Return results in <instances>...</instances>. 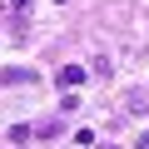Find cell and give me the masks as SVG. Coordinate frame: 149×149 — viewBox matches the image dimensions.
<instances>
[{
  "instance_id": "obj_1",
  "label": "cell",
  "mask_w": 149,
  "mask_h": 149,
  "mask_svg": "<svg viewBox=\"0 0 149 149\" xmlns=\"http://www.w3.org/2000/svg\"><path fill=\"white\" fill-rule=\"evenodd\" d=\"M85 74H90L85 65H60V70H55V85H60V90H80Z\"/></svg>"
},
{
  "instance_id": "obj_2",
  "label": "cell",
  "mask_w": 149,
  "mask_h": 149,
  "mask_svg": "<svg viewBox=\"0 0 149 149\" xmlns=\"http://www.w3.org/2000/svg\"><path fill=\"white\" fill-rule=\"evenodd\" d=\"M10 5H15V10H10V30H15V35H25V20H30V0H10Z\"/></svg>"
},
{
  "instance_id": "obj_3",
  "label": "cell",
  "mask_w": 149,
  "mask_h": 149,
  "mask_svg": "<svg viewBox=\"0 0 149 149\" xmlns=\"http://www.w3.org/2000/svg\"><path fill=\"white\" fill-rule=\"evenodd\" d=\"M144 109H149V95H129L124 100V114H144Z\"/></svg>"
},
{
  "instance_id": "obj_4",
  "label": "cell",
  "mask_w": 149,
  "mask_h": 149,
  "mask_svg": "<svg viewBox=\"0 0 149 149\" xmlns=\"http://www.w3.org/2000/svg\"><path fill=\"white\" fill-rule=\"evenodd\" d=\"M5 139H10V144H25V139H30V124H10Z\"/></svg>"
},
{
  "instance_id": "obj_5",
  "label": "cell",
  "mask_w": 149,
  "mask_h": 149,
  "mask_svg": "<svg viewBox=\"0 0 149 149\" xmlns=\"http://www.w3.org/2000/svg\"><path fill=\"white\" fill-rule=\"evenodd\" d=\"M30 80H35L30 70H5V85H30Z\"/></svg>"
},
{
  "instance_id": "obj_6",
  "label": "cell",
  "mask_w": 149,
  "mask_h": 149,
  "mask_svg": "<svg viewBox=\"0 0 149 149\" xmlns=\"http://www.w3.org/2000/svg\"><path fill=\"white\" fill-rule=\"evenodd\" d=\"M134 149H149V129H144V134H139V144H134Z\"/></svg>"
},
{
  "instance_id": "obj_7",
  "label": "cell",
  "mask_w": 149,
  "mask_h": 149,
  "mask_svg": "<svg viewBox=\"0 0 149 149\" xmlns=\"http://www.w3.org/2000/svg\"><path fill=\"white\" fill-rule=\"evenodd\" d=\"M104 149H114V144H104Z\"/></svg>"
}]
</instances>
